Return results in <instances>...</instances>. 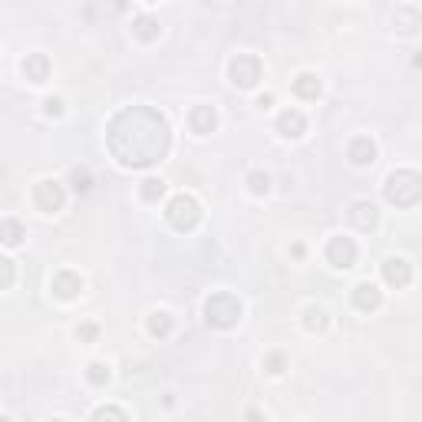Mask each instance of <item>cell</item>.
Instances as JSON below:
<instances>
[{"label":"cell","mask_w":422,"mask_h":422,"mask_svg":"<svg viewBox=\"0 0 422 422\" xmlns=\"http://www.w3.org/2000/svg\"><path fill=\"white\" fill-rule=\"evenodd\" d=\"M106 145L122 168H149L162 162L172 145L168 122L152 106H129L106 125Z\"/></svg>","instance_id":"6da1fadb"},{"label":"cell","mask_w":422,"mask_h":422,"mask_svg":"<svg viewBox=\"0 0 422 422\" xmlns=\"http://www.w3.org/2000/svg\"><path fill=\"white\" fill-rule=\"evenodd\" d=\"M383 195H386V201L396 205V208H412L422 195V179L412 168H399V172H392L390 179H386Z\"/></svg>","instance_id":"7a4b0ae2"},{"label":"cell","mask_w":422,"mask_h":422,"mask_svg":"<svg viewBox=\"0 0 422 422\" xmlns=\"http://www.w3.org/2000/svg\"><path fill=\"white\" fill-rule=\"evenodd\" d=\"M205 320L218 330H231L238 320H241V301L228 290H218L205 301Z\"/></svg>","instance_id":"3957f363"},{"label":"cell","mask_w":422,"mask_h":422,"mask_svg":"<svg viewBox=\"0 0 422 422\" xmlns=\"http://www.w3.org/2000/svg\"><path fill=\"white\" fill-rule=\"evenodd\" d=\"M261 73H264V66H261L254 53H234L231 63H228V79L234 86H241V90H254L261 83Z\"/></svg>","instance_id":"277c9868"},{"label":"cell","mask_w":422,"mask_h":422,"mask_svg":"<svg viewBox=\"0 0 422 422\" xmlns=\"http://www.w3.org/2000/svg\"><path fill=\"white\" fill-rule=\"evenodd\" d=\"M165 218H168V225L175 228V231H192V228L201 221V208H198L195 198L181 192V195H175L165 205Z\"/></svg>","instance_id":"5b68a950"},{"label":"cell","mask_w":422,"mask_h":422,"mask_svg":"<svg viewBox=\"0 0 422 422\" xmlns=\"http://www.w3.org/2000/svg\"><path fill=\"white\" fill-rule=\"evenodd\" d=\"M33 201H37V208L46 211V214H53V211H60L66 205V188H63L60 181L53 179H43L33 185Z\"/></svg>","instance_id":"8992f818"},{"label":"cell","mask_w":422,"mask_h":422,"mask_svg":"<svg viewBox=\"0 0 422 422\" xmlns=\"http://www.w3.org/2000/svg\"><path fill=\"white\" fill-rule=\"evenodd\" d=\"M327 261H330L333 268H340V271H347L356 264V244L353 238H343V234H336L327 241Z\"/></svg>","instance_id":"52a82bcc"},{"label":"cell","mask_w":422,"mask_h":422,"mask_svg":"<svg viewBox=\"0 0 422 422\" xmlns=\"http://www.w3.org/2000/svg\"><path fill=\"white\" fill-rule=\"evenodd\" d=\"M50 290L60 301H73V297H79V290H83V277L76 271H57L53 281H50Z\"/></svg>","instance_id":"ba28073f"},{"label":"cell","mask_w":422,"mask_h":422,"mask_svg":"<svg viewBox=\"0 0 422 422\" xmlns=\"http://www.w3.org/2000/svg\"><path fill=\"white\" fill-rule=\"evenodd\" d=\"M188 125H192L195 136H208V132H214V125H218L214 106H195V109L188 112Z\"/></svg>","instance_id":"9c48e42d"},{"label":"cell","mask_w":422,"mask_h":422,"mask_svg":"<svg viewBox=\"0 0 422 422\" xmlns=\"http://www.w3.org/2000/svg\"><path fill=\"white\" fill-rule=\"evenodd\" d=\"M277 132L284 139H301L307 132V119H303V112L297 109H284L281 116H277Z\"/></svg>","instance_id":"30bf717a"},{"label":"cell","mask_w":422,"mask_h":422,"mask_svg":"<svg viewBox=\"0 0 422 422\" xmlns=\"http://www.w3.org/2000/svg\"><path fill=\"white\" fill-rule=\"evenodd\" d=\"M383 281L390 287H406L412 281V268H409V261L403 257H390L386 264H383Z\"/></svg>","instance_id":"8fae6325"},{"label":"cell","mask_w":422,"mask_h":422,"mask_svg":"<svg viewBox=\"0 0 422 422\" xmlns=\"http://www.w3.org/2000/svg\"><path fill=\"white\" fill-rule=\"evenodd\" d=\"M350 162L353 165H373L376 162V145H373V139L370 136H356L350 142Z\"/></svg>","instance_id":"7c38bea8"},{"label":"cell","mask_w":422,"mask_h":422,"mask_svg":"<svg viewBox=\"0 0 422 422\" xmlns=\"http://www.w3.org/2000/svg\"><path fill=\"white\" fill-rule=\"evenodd\" d=\"M379 303H383V294H379L373 284H356L353 287V307H356V310L373 314V310H379Z\"/></svg>","instance_id":"4fadbf2b"},{"label":"cell","mask_w":422,"mask_h":422,"mask_svg":"<svg viewBox=\"0 0 422 422\" xmlns=\"http://www.w3.org/2000/svg\"><path fill=\"white\" fill-rule=\"evenodd\" d=\"M23 76L30 79V83H46L50 79V57L46 53H27V60H23Z\"/></svg>","instance_id":"5bb4252c"},{"label":"cell","mask_w":422,"mask_h":422,"mask_svg":"<svg viewBox=\"0 0 422 422\" xmlns=\"http://www.w3.org/2000/svg\"><path fill=\"white\" fill-rule=\"evenodd\" d=\"M350 221L360 228V231L376 228V205H373V201H353V205H350Z\"/></svg>","instance_id":"9a60e30c"},{"label":"cell","mask_w":422,"mask_h":422,"mask_svg":"<svg viewBox=\"0 0 422 422\" xmlns=\"http://www.w3.org/2000/svg\"><path fill=\"white\" fill-rule=\"evenodd\" d=\"M145 327H149V333L155 336V340H165L168 333L175 330V316L165 314V310H155V314L149 316V323H145Z\"/></svg>","instance_id":"2e32d148"},{"label":"cell","mask_w":422,"mask_h":422,"mask_svg":"<svg viewBox=\"0 0 422 422\" xmlns=\"http://www.w3.org/2000/svg\"><path fill=\"white\" fill-rule=\"evenodd\" d=\"M23 238H27V231H23V225H20L17 218H3V221H0V244L17 248Z\"/></svg>","instance_id":"e0dca14e"},{"label":"cell","mask_w":422,"mask_h":422,"mask_svg":"<svg viewBox=\"0 0 422 422\" xmlns=\"http://www.w3.org/2000/svg\"><path fill=\"white\" fill-rule=\"evenodd\" d=\"M294 92L301 96V99H316L320 96V79L314 73H301L294 79Z\"/></svg>","instance_id":"ac0fdd59"},{"label":"cell","mask_w":422,"mask_h":422,"mask_svg":"<svg viewBox=\"0 0 422 422\" xmlns=\"http://www.w3.org/2000/svg\"><path fill=\"white\" fill-rule=\"evenodd\" d=\"M132 33H136L139 40H145V43H149V40H155V37L162 33V27H159V20H155V17H136V20H132Z\"/></svg>","instance_id":"d6986e66"},{"label":"cell","mask_w":422,"mask_h":422,"mask_svg":"<svg viewBox=\"0 0 422 422\" xmlns=\"http://www.w3.org/2000/svg\"><path fill=\"white\" fill-rule=\"evenodd\" d=\"M70 185H73V192H76V195H86V192L92 188V175H90V168H86V165L73 168V172H70Z\"/></svg>","instance_id":"ffe728a7"},{"label":"cell","mask_w":422,"mask_h":422,"mask_svg":"<svg viewBox=\"0 0 422 422\" xmlns=\"http://www.w3.org/2000/svg\"><path fill=\"white\" fill-rule=\"evenodd\" d=\"M139 195H142V201H159V198L165 195V181L162 179H145L142 181V188H139Z\"/></svg>","instance_id":"44dd1931"},{"label":"cell","mask_w":422,"mask_h":422,"mask_svg":"<svg viewBox=\"0 0 422 422\" xmlns=\"http://www.w3.org/2000/svg\"><path fill=\"white\" fill-rule=\"evenodd\" d=\"M396 27L399 30H416L419 27V10L416 7H399L396 10Z\"/></svg>","instance_id":"7402d4cb"},{"label":"cell","mask_w":422,"mask_h":422,"mask_svg":"<svg viewBox=\"0 0 422 422\" xmlns=\"http://www.w3.org/2000/svg\"><path fill=\"white\" fill-rule=\"evenodd\" d=\"M92 422H129V416L119 406H99L92 412Z\"/></svg>","instance_id":"603a6c76"},{"label":"cell","mask_w":422,"mask_h":422,"mask_svg":"<svg viewBox=\"0 0 422 422\" xmlns=\"http://www.w3.org/2000/svg\"><path fill=\"white\" fill-rule=\"evenodd\" d=\"M86 383L90 386H106L109 383V366L106 363H90L86 366Z\"/></svg>","instance_id":"cb8c5ba5"},{"label":"cell","mask_w":422,"mask_h":422,"mask_svg":"<svg viewBox=\"0 0 422 422\" xmlns=\"http://www.w3.org/2000/svg\"><path fill=\"white\" fill-rule=\"evenodd\" d=\"M248 188H251L254 195H268V192H271V175H268V172H251V175H248Z\"/></svg>","instance_id":"d4e9b609"},{"label":"cell","mask_w":422,"mask_h":422,"mask_svg":"<svg viewBox=\"0 0 422 422\" xmlns=\"http://www.w3.org/2000/svg\"><path fill=\"white\" fill-rule=\"evenodd\" d=\"M17 281V268L10 257H0V290H7V287H14Z\"/></svg>","instance_id":"484cf974"},{"label":"cell","mask_w":422,"mask_h":422,"mask_svg":"<svg viewBox=\"0 0 422 422\" xmlns=\"http://www.w3.org/2000/svg\"><path fill=\"white\" fill-rule=\"evenodd\" d=\"M303 327H307V330H323V327H327V314H323V310H320V307H310V310H307V316H303Z\"/></svg>","instance_id":"4316f807"},{"label":"cell","mask_w":422,"mask_h":422,"mask_svg":"<svg viewBox=\"0 0 422 422\" xmlns=\"http://www.w3.org/2000/svg\"><path fill=\"white\" fill-rule=\"evenodd\" d=\"M76 336H79L83 343H92V340L99 336V323H92V320H86V323H79V327H76Z\"/></svg>","instance_id":"83f0119b"},{"label":"cell","mask_w":422,"mask_h":422,"mask_svg":"<svg viewBox=\"0 0 422 422\" xmlns=\"http://www.w3.org/2000/svg\"><path fill=\"white\" fill-rule=\"evenodd\" d=\"M264 370H268V373H274V376H277V373H284V370H287L284 353H268V360H264Z\"/></svg>","instance_id":"f1b7e54d"},{"label":"cell","mask_w":422,"mask_h":422,"mask_svg":"<svg viewBox=\"0 0 422 422\" xmlns=\"http://www.w3.org/2000/svg\"><path fill=\"white\" fill-rule=\"evenodd\" d=\"M43 112H46V116H63V103H60V99H53V96H50V99L43 103Z\"/></svg>","instance_id":"f546056e"},{"label":"cell","mask_w":422,"mask_h":422,"mask_svg":"<svg viewBox=\"0 0 422 422\" xmlns=\"http://www.w3.org/2000/svg\"><path fill=\"white\" fill-rule=\"evenodd\" d=\"M274 103V96L271 92H264V96H261V99H257V106H261V109H268V106Z\"/></svg>","instance_id":"4dcf8cb0"},{"label":"cell","mask_w":422,"mask_h":422,"mask_svg":"<svg viewBox=\"0 0 422 422\" xmlns=\"http://www.w3.org/2000/svg\"><path fill=\"white\" fill-rule=\"evenodd\" d=\"M248 422H261V416H257V409H248Z\"/></svg>","instance_id":"1f68e13d"},{"label":"cell","mask_w":422,"mask_h":422,"mask_svg":"<svg viewBox=\"0 0 422 422\" xmlns=\"http://www.w3.org/2000/svg\"><path fill=\"white\" fill-rule=\"evenodd\" d=\"M0 422H10V419H7V416H0Z\"/></svg>","instance_id":"d6a6232c"},{"label":"cell","mask_w":422,"mask_h":422,"mask_svg":"<svg viewBox=\"0 0 422 422\" xmlns=\"http://www.w3.org/2000/svg\"><path fill=\"white\" fill-rule=\"evenodd\" d=\"M50 422H66V419H50Z\"/></svg>","instance_id":"836d02e7"}]
</instances>
